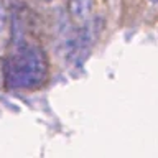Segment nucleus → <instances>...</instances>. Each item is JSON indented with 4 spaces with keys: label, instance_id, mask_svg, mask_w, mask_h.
<instances>
[{
    "label": "nucleus",
    "instance_id": "nucleus-4",
    "mask_svg": "<svg viewBox=\"0 0 158 158\" xmlns=\"http://www.w3.org/2000/svg\"><path fill=\"white\" fill-rule=\"evenodd\" d=\"M148 2H150L152 5H155V7H158V0H148Z\"/></svg>",
    "mask_w": 158,
    "mask_h": 158
},
{
    "label": "nucleus",
    "instance_id": "nucleus-3",
    "mask_svg": "<svg viewBox=\"0 0 158 158\" xmlns=\"http://www.w3.org/2000/svg\"><path fill=\"white\" fill-rule=\"evenodd\" d=\"M7 31H8V15L3 0H0V49L7 43Z\"/></svg>",
    "mask_w": 158,
    "mask_h": 158
},
{
    "label": "nucleus",
    "instance_id": "nucleus-2",
    "mask_svg": "<svg viewBox=\"0 0 158 158\" xmlns=\"http://www.w3.org/2000/svg\"><path fill=\"white\" fill-rule=\"evenodd\" d=\"M94 0H69V13L77 25L87 23L91 20Z\"/></svg>",
    "mask_w": 158,
    "mask_h": 158
},
{
    "label": "nucleus",
    "instance_id": "nucleus-1",
    "mask_svg": "<svg viewBox=\"0 0 158 158\" xmlns=\"http://www.w3.org/2000/svg\"><path fill=\"white\" fill-rule=\"evenodd\" d=\"M49 66L40 43L28 40L25 33L15 36V48L3 63V81L8 89L35 91L48 81Z\"/></svg>",
    "mask_w": 158,
    "mask_h": 158
}]
</instances>
